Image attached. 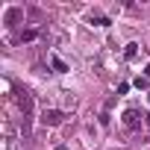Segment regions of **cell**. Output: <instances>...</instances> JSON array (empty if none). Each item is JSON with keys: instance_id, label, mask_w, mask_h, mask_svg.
Here are the masks:
<instances>
[{"instance_id": "1", "label": "cell", "mask_w": 150, "mask_h": 150, "mask_svg": "<svg viewBox=\"0 0 150 150\" xmlns=\"http://www.w3.org/2000/svg\"><path fill=\"white\" fill-rule=\"evenodd\" d=\"M18 103L24 112V132H30V118H33V94L30 91H18Z\"/></svg>"}, {"instance_id": "2", "label": "cell", "mask_w": 150, "mask_h": 150, "mask_svg": "<svg viewBox=\"0 0 150 150\" xmlns=\"http://www.w3.org/2000/svg\"><path fill=\"white\" fill-rule=\"evenodd\" d=\"M62 118H65V115H62L59 109H50V112H44V124H47V127H59V124H62Z\"/></svg>"}, {"instance_id": "3", "label": "cell", "mask_w": 150, "mask_h": 150, "mask_svg": "<svg viewBox=\"0 0 150 150\" xmlns=\"http://www.w3.org/2000/svg\"><path fill=\"white\" fill-rule=\"evenodd\" d=\"M124 124H127L129 129H138V127H141V118H138V112H135V109L124 112Z\"/></svg>"}, {"instance_id": "4", "label": "cell", "mask_w": 150, "mask_h": 150, "mask_svg": "<svg viewBox=\"0 0 150 150\" xmlns=\"http://www.w3.org/2000/svg\"><path fill=\"white\" fill-rule=\"evenodd\" d=\"M50 62H53V68H56V71H59V74H65V71H68V65H65V62H62V59H56V56H53V59H50Z\"/></svg>"}, {"instance_id": "5", "label": "cell", "mask_w": 150, "mask_h": 150, "mask_svg": "<svg viewBox=\"0 0 150 150\" xmlns=\"http://www.w3.org/2000/svg\"><path fill=\"white\" fill-rule=\"evenodd\" d=\"M35 35H38V33H35V30H27V33H24V35H21V38H24V41H33V38H35Z\"/></svg>"}, {"instance_id": "6", "label": "cell", "mask_w": 150, "mask_h": 150, "mask_svg": "<svg viewBox=\"0 0 150 150\" xmlns=\"http://www.w3.org/2000/svg\"><path fill=\"white\" fill-rule=\"evenodd\" d=\"M135 53H138V44H127V56H129V59H132V56H135Z\"/></svg>"}, {"instance_id": "7", "label": "cell", "mask_w": 150, "mask_h": 150, "mask_svg": "<svg viewBox=\"0 0 150 150\" xmlns=\"http://www.w3.org/2000/svg\"><path fill=\"white\" fill-rule=\"evenodd\" d=\"M144 71H147V80H150V65H147V68H144Z\"/></svg>"}, {"instance_id": "8", "label": "cell", "mask_w": 150, "mask_h": 150, "mask_svg": "<svg viewBox=\"0 0 150 150\" xmlns=\"http://www.w3.org/2000/svg\"><path fill=\"white\" fill-rule=\"evenodd\" d=\"M147 127H150V115H147Z\"/></svg>"}]
</instances>
